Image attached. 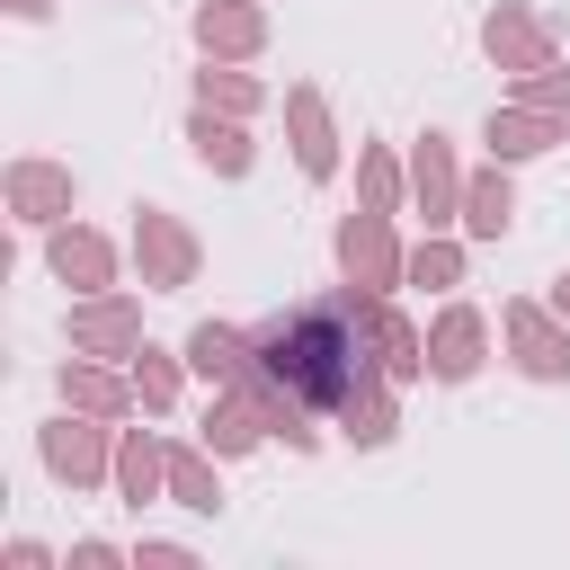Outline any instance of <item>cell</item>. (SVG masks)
<instances>
[{
    "instance_id": "obj_1",
    "label": "cell",
    "mask_w": 570,
    "mask_h": 570,
    "mask_svg": "<svg viewBox=\"0 0 570 570\" xmlns=\"http://www.w3.org/2000/svg\"><path fill=\"white\" fill-rule=\"evenodd\" d=\"M258 365L285 374V383L330 419V410L374 374V347H365V330H356V285L338 276L330 294H303V303L267 312V321H258Z\"/></svg>"
},
{
    "instance_id": "obj_2",
    "label": "cell",
    "mask_w": 570,
    "mask_h": 570,
    "mask_svg": "<svg viewBox=\"0 0 570 570\" xmlns=\"http://www.w3.org/2000/svg\"><path fill=\"white\" fill-rule=\"evenodd\" d=\"M116 428L125 419H89V410H53L45 428H36V463L62 481V490H107L116 481Z\"/></svg>"
},
{
    "instance_id": "obj_3",
    "label": "cell",
    "mask_w": 570,
    "mask_h": 570,
    "mask_svg": "<svg viewBox=\"0 0 570 570\" xmlns=\"http://www.w3.org/2000/svg\"><path fill=\"white\" fill-rule=\"evenodd\" d=\"M330 258H338V276H347V285H374V294H401V285H410V249H401L392 214H374V205L338 214Z\"/></svg>"
},
{
    "instance_id": "obj_4",
    "label": "cell",
    "mask_w": 570,
    "mask_h": 570,
    "mask_svg": "<svg viewBox=\"0 0 570 570\" xmlns=\"http://www.w3.org/2000/svg\"><path fill=\"white\" fill-rule=\"evenodd\" d=\"M499 338H508V365L525 383H570V321L534 294H508L499 303Z\"/></svg>"
},
{
    "instance_id": "obj_5",
    "label": "cell",
    "mask_w": 570,
    "mask_h": 570,
    "mask_svg": "<svg viewBox=\"0 0 570 570\" xmlns=\"http://www.w3.org/2000/svg\"><path fill=\"white\" fill-rule=\"evenodd\" d=\"M134 267H142V294H187L205 267V240L169 205H134Z\"/></svg>"
},
{
    "instance_id": "obj_6",
    "label": "cell",
    "mask_w": 570,
    "mask_h": 570,
    "mask_svg": "<svg viewBox=\"0 0 570 570\" xmlns=\"http://www.w3.org/2000/svg\"><path fill=\"white\" fill-rule=\"evenodd\" d=\"M481 53H490V71H543V62H561V36H552V18L534 9V0H490L481 9Z\"/></svg>"
},
{
    "instance_id": "obj_7",
    "label": "cell",
    "mask_w": 570,
    "mask_h": 570,
    "mask_svg": "<svg viewBox=\"0 0 570 570\" xmlns=\"http://www.w3.org/2000/svg\"><path fill=\"white\" fill-rule=\"evenodd\" d=\"M0 196H9V223H27V232H53V223L80 214V178H71V160H45V151L9 160Z\"/></svg>"
},
{
    "instance_id": "obj_8",
    "label": "cell",
    "mask_w": 570,
    "mask_h": 570,
    "mask_svg": "<svg viewBox=\"0 0 570 570\" xmlns=\"http://www.w3.org/2000/svg\"><path fill=\"white\" fill-rule=\"evenodd\" d=\"M62 338H71V356H134L142 347V303L125 294V285H107V294H71V312H62Z\"/></svg>"
},
{
    "instance_id": "obj_9",
    "label": "cell",
    "mask_w": 570,
    "mask_h": 570,
    "mask_svg": "<svg viewBox=\"0 0 570 570\" xmlns=\"http://www.w3.org/2000/svg\"><path fill=\"white\" fill-rule=\"evenodd\" d=\"M410 214H428V232L463 223V160H454V134H436V125L410 142Z\"/></svg>"
},
{
    "instance_id": "obj_10",
    "label": "cell",
    "mask_w": 570,
    "mask_h": 570,
    "mask_svg": "<svg viewBox=\"0 0 570 570\" xmlns=\"http://www.w3.org/2000/svg\"><path fill=\"white\" fill-rule=\"evenodd\" d=\"M45 267H53V285H71V294H107L116 276H125V249L98 232V223H53L45 232Z\"/></svg>"
},
{
    "instance_id": "obj_11",
    "label": "cell",
    "mask_w": 570,
    "mask_h": 570,
    "mask_svg": "<svg viewBox=\"0 0 570 570\" xmlns=\"http://www.w3.org/2000/svg\"><path fill=\"white\" fill-rule=\"evenodd\" d=\"M285 142H294V169H303L312 187H330V178H338V160H347L338 116H330V98H321L312 80H294V89H285Z\"/></svg>"
},
{
    "instance_id": "obj_12",
    "label": "cell",
    "mask_w": 570,
    "mask_h": 570,
    "mask_svg": "<svg viewBox=\"0 0 570 570\" xmlns=\"http://www.w3.org/2000/svg\"><path fill=\"white\" fill-rule=\"evenodd\" d=\"M187 36H196V53H214V62H258L267 36H276V18H267V0H196Z\"/></svg>"
},
{
    "instance_id": "obj_13",
    "label": "cell",
    "mask_w": 570,
    "mask_h": 570,
    "mask_svg": "<svg viewBox=\"0 0 570 570\" xmlns=\"http://www.w3.org/2000/svg\"><path fill=\"white\" fill-rule=\"evenodd\" d=\"M561 142H570V116H543V107H525V98H508V107L481 116V151L508 160V169H525V160H543V151H561Z\"/></svg>"
},
{
    "instance_id": "obj_14",
    "label": "cell",
    "mask_w": 570,
    "mask_h": 570,
    "mask_svg": "<svg viewBox=\"0 0 570 570\" xmlns=\"http://www.w3.org/2000/svg\"><path fill=\"white\" fill-rule=\"evenodd\" d=\"M481 365H490V312L481 303H445L428 321V374L436 383H472Z\"/></svg>"
},
{
    "instance_id": "obj_15",
    "label": "cell",
    "mask_w": 570,
    "mask_h": 570,
    "mask_svg": "<svg viewBox=\"0 0 570 570\" xmlns=\"http://www.w3.org/2000/svg\"><path fill=\"white\" fill-rule=\"evenodd\" d=\"M62 401L89 410V419H142L134 365H116V356H71V365H62Z\"/></svg>"
},
{
    "instance_id": "obj_16",
    "label": "cell",
    "mask_w": 570,
    "mask_h": 570,
    "mask_svg": "<svg viewBox=\"0 0 570 570\" xmlns=\"http://www.w3.org/2000/svg\"><path fill=\"white\" fill-rule=\"evenodd\" d=\"M187 160L205 178H249L258 142H249V116H214V107H187Z\"/></svg>"
},
{
    "instance_id": "obj_17",
    "label": "cell",
    "mask_w": 570,
    "mask_h": 570,
    "mask_svg": "<svg viewBox=\"0 0 570 570\" xmlns=\"http://www.w3.org/2000/svg\"><path fill=\"white\" fill-rule=\"evenodd\" d=\"M196 436L223 454V463H240V454H258L276 428H267V410L240 392V383H214V401H205V419H196Z\"/></svg>"
},
{
    "instance_id": "obj_18",
    "label": "cell",
    "mask_w": 570,
    "mask_h": 570,
    "mask_svg": "<svg viewBox=\"0 0 570 570\" xmlns=\"http://www.w3.org/2000/svg\"><path fill=\"white\" fill-rule=\"evenodd\" d=\"M330 419H338V436H347V445H365V454H374V445H392V436H401V383L374 365V374H365Z\"/></svg>"
},
{
    "instance_id": "obj_19",
    "label": "cell",
    "mask_w": 570,
    "mask_h": 570,
    "mask_svg": "<svg viewBox=\"0 0 570 570\" xmlns=\"http://www.w3.org/2000/svg\"><path fill=\"white\" fill-rule=\"evenodd\" d=\"M134 517L151 508V499H169V445L151 436V428H116V481H107Z\"/></svg>"
},
{
    "instance_id": "obj_20",
    "label": "cell",
    "mask_w": 570,
    "mask_h": 570,
    "mask_svg": "<svg viewBox=\"0 0 570 570\" xmlns=\"http://www.w3.org/2000/svg\"><path fill=\"white\" fill-rule=\"evenodd\" d=\"M508 223H517V178H508V160H481V169H463V240H508Z\"/></svg>"
},
{
    "instance_id": "obj_21",
    "label": "cell",
    "mask_w": 570,
    "mask_h": 570,
    "mask_svg": "<svg viewBox=\"0 0 570 570\" xmlns=\"http://www.w3.org/2000/svg\"><path fill=\"white\" fill-rule=\"evenodd\" d=\"M187 365H196L205 383H240V374L258 365V330H232V321H196V330H187Z\"/></svg>"
},
{
    "instance_id": "obj_22",
    "label": "cell",
    "mask_w": 570,
    "mask_h": 570,
    "mask_svg": "<svg viewBox=\"0 0 570 570\" xmlns=\"http://www.w3.org/2000/svg\"><path fill=\"white\" fill-rule=\"evenodd\" d=\"M125 365H134L142 419H169V410H178V392H187V374H196V365H187V347H160V338H142V347H134Z\"/></svg>"
},
{
    "instance_id": "obj_23",
    "label": "cell",
    "mask_w": 570,
    "mask_h": 570,
    "mask_svg": "<svg viewBox=\"0 0 570 570\" xmlns=\"http://www.w3.org/2000/svg\"><path fill=\"white\" fill-rule=\"evenodd\" d=\"M169 499L187 517H223V454L196 436V445H169Z\"/></svg>"
},
{
    "instance_id": "obj_24",
    "label": "cell",
    "mask_w": 570,
    "mask_h": 570,
    "mask_svg": "<svg viewBox=\"0 0 570 570\" xmlns=\"http://www.w3.org/2000/svg\"><path fill=\"white\" fill-rule=\"evenodd\" d=\"M356 205L410 214V160H401L392 142H356Z\"/></svg>"
},
{
    "instance_id": "obj_25",
    "label": "cell",
    "mask_w": 570,
    "mask_h": 570,
    "mask_svg": "<svg viewBox=\"0 0 570 570\" xmlns=\"http://www.w3.org/2000/svg\"><path fill=\"white\" fill-rule=\"evenodd\" d=\"M196 107H214V116H258V107H267V80L240 71V62H214V53H205V71H196Z\"/></svg>"
},
{
    "instance_id": "obj_26",
    "label": "cell",
    "mask_w": 570,
    "mask_h": 570,
    "mask_svg": "<svg viewBox=\"0 0 570 570\" xmlns=\"http://www.w3.org/2000/svg\"><path fill=\"white\" fill-rule=\"evenodd\" d=\"M410 285H419V294H454V285H463V240H454V232H428V240L410 249Z\"/></svg>"
},
{
    "instance_id": "obj_27",
    "label": "cell",
    "mask_w": 570,
    "mask_h": 570,
    "mask_svg": "<svg viewBox=\"0 0 570 570\" xmlns=\"http://www.w3.org/2000/svg\"><path fill=\"white\" fill-rule=\"evenodd\" d=\"M508 98H525V107H543V116H570V62L517 71V89H508Z\"/></svg>"
},
{
    "instance_id": "obj_28",
    "label": "cell",
    "mask_w": 570,
    "mask_h": 570,
    "mask_svg": "<svg viewBox=\"0 0 570 570\" xmlns=\"http://www.w3.org/2000/svg\"><path fill=\"white\" fill-rule=\"evenodd\" d=\"M62 570H125V552H116V543H98V534H80Z\"/></svg>"
},
{
    "instance_id": "obj_29",
    "label": "cell",
    "mask_w": 570,
    "mask_h": 570,
    "mask_svg": "<svg viewBox=\"0 0 570 570\" xmlns=\"http://www.w3.org/2000/svg\"><path fill=\"white\" fill-rule=\"evenodd\" d=\"M134 561H151V570H196V552L187 543H169V534H142V552Z\"/></svg>"
},
{
    "instance_id": "obj_30",
    "label": "cell",
    "mask_w": 570,
    "mask_h": 570,
    "mask_svg": "<svg viewBox=\"0 0 570 570\" xmlns=\"http://www.w3.org/2000/svg\"><path fill=\"white\" fill-rule=\"evenodd\" d=\"M0 570H53V552H45L36 534H9V552H0Z\"/></svg>"
},
{
    "instance_id": "obj_31",
    "label": "cell",
    "mask_w": 570,
    "mask_h": 570,
    "mask_svg": "<svg viewBox=\"0 0 570 570\" xmlns=\"http://www.w3.org/2000/svg\"><path fill=\"white\" fill-rule=\"evenodd\" d=\"M9 18H27V27H36V18H53V0H9Z\"/></svg>"
},
{
    "instance_id": "obj_32",
    "label": "cell",
    "mask_w": 570,
    "mask_h": 570,
    "mask_svg": "<svg viewBox=\"0 0 570 570\" xmlns=\"http://www.w3.org/2000/svg\"><path fill=\"white\" fill-rule=\"evenodd\" d=\"M552 312H561V321H570V267H561V276H552Z\"/></svg>"
}]
</instances>
